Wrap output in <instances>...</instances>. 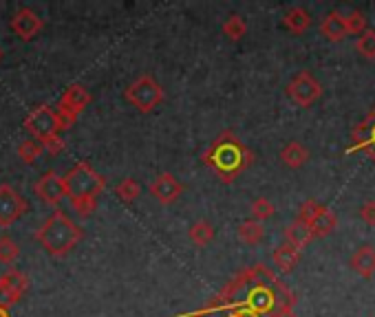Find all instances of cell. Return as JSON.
Instances as JSON below:
<instances>
[{"mask_svg":"<svg viewBox=\"0 0 375 317\" xmlns=\"http://www.w3.org/2000/svg\"><path fill=\"white\" fill-rule=\"evenodd\" d=\"M201 158L223 183H232L236 176L250 168L252 152L234 132L225 130L214 139V144L203 152Z\"/></svg>","mask_w":375,"mask_h":317,"instance_id":"obj_1","label":"cell"},{"mask_svg":"<svg viewBox=\"0 0 375 317\" xmlns=\"http://www.w3.org/2000/svg\"><path fill=\"white\" fill-rule=\"evenodd\" d=\"M33 238H35V243H40V247L53 258H65L67 253H71L77 245H80L84 231L80 225L73 223L62 209H55L47 221L35 229Z\"/></svg>","mask_w":375,"mask_h":317,"instance_id":"obj_2","label":"cell"},{"mask_svg":"<svg viewBox=\"0 0 375 317\" xmlns=\"http://www.w3.org/2000/svg\"><path fill=\"white\" fill-rule=\"evenodd\" d=\"M62 178L69 201H75V198H95L97 201V196L106 190V178L86 161H77Z\"/></svg>","mask_w":375,"mask_h":317,"instance_id":"obj_3","label":"cell"},{"mask_svg":"<svg viewBox=\"0 0 375 317\" xmlns=\"http://www.w3.org/2000/svg\"><path fill=\"white\" fill-rule=\"evenodd\" d=\"M124 97H126V102L133 104L140 113H152L164 102L166 93L162 88V84L157 82L152 75L146 73L128 84V88L124 91Z\"/></svg>","mask_w":375,"mask_h":317,"instance_id":"obj_4","label":"cell"},{"mask_svg":"<svg viewBox=\"0 0 375 317\" xmlns=\"http://www.w3.org/2000/svg\"><path fill=\"white\" fill-rule=\"evenodd\" d=\"M287 95L289 99L301 108H309L315 104L323 95V86L309 71H301L291 77V82L287 84Z\"/></svg>","mask_w":375,"mask_h":317,"instance_id":"obj_5","label":"cell"},{"mask_svg":"<svg viewBox=\"0 0 375 317\" xmlns=\"http://www.w3.org/2000/svg\"><path fill=\"white\" fill-rule=\"evenodd\" d=\"M29 209L27 198L18 192L13 185L3 183L0 185V227L7 229L16 221H21V216Z\"/></svg>","mask_w":375,"mask_h":317,"instance_id":"obj_6","label":"cell"},{"mask_svg":"<svg viewBox=\"0 0 375 317\" xmlns=\"http://www.w3.org/2000/svg\"><path fill=\"white\" fill-rule=\"evenodd\" d=\"M25 130L35 139V142H43V139H47L51 134H60L53 108L49 104H40L38 108H33L25 117Z\"/></svg>","mask_w":375,"mask_h":317,"instance_id":"obj_7","label":"cell"},{"mask_svg":"<svg viewBox=\"0 0 375 317\" xmlns=\"http://www.w3.org/2000/svg\"><path fill=\"white\" fill-rule=\"evenodd\" d=\"M33 192L43 198V201L51 207H57L67 198L65 178L55 172H45L38 181L33 183Z\"/></svg>","mask_w":375,"mask_h":317,"instance_id":"obj_8","label":"cell"},{"mask_svg":"<svg viewBox=\"0 0 375 317\" xmlns=\"http://www.w3.org/2000/svg\"><path fill=\"white\" fill-rule=\"evenodd\" d=\"M9 27H11V31H13L18 38H21V40H25V42H31V40L43 31L45 20L38 16L33 9L23 7L21 11L13 13V18L9 20Z\"/></svg>","mask_w":375,"mask_h":317,"instance_id":"obj_9","label":"cell"},{"mask_svg":"<svg viewBox=\"0 0 375 317\" xmlns=\"http://www.w3.org/2000/svg\"><path fill=\"white\" fill-rule=\"evenodd\" d=\"M148 190H150L155 201H159L162 205H172L177 198L181 196L184 185L177 181L170 172H162V174H157L152 178V183L148 185Z\"/></svg>","mask_w":375,"mask_h":317,"instance_id":"obj_10","label":"cell"},{"mask_svg":"<svg viewBox=\"0 0 375 317\" xmlns=\"http://www.w3.org/2000/svg\"><path fill=\"white\" fill-rule=\"evenodd\" d=\"M349 265H351V269L355 273L366 277V280H369V277H373L375 275V247L362 245L360 249H355Z\"/></svg>","mask_w":375,"mask_h":317,"instance_id":"obj_11","label":"cell"},{"mask_svg":"<svg viewBox=\"0 0 375 317\" xmlns=\"http://www.w3.org/2000/svg\"><path fill=\"white\" fill-rule=\"evenodd\" d=\"M320 33L329 40V42H340V40H345L349 35L347 25H345V16L340 11H329L320 23Z\"/></svg>","mask_w":375,"mask_h":317,"instance_id":"obj_12","label":"cell"},{"mask_svg":"<svg viewBox=\"0 0 375 317\" xmlns=\"http://www.w3.org/2000/svg\"><path fill=\"white\" fill-rule=\"evenodd\" d=\"M60 104H65L67 108H71L75 115H80L86 110V106L91 104V93L82 86V84H71L62 97H60Z\"/></svg>","mask_w":375,"mask_h":317,"instance_id":"obj_13","label":"cell"},{"mask_svg":"<svg viewBox=\"0 0 375 317\" xmlns=\"http://www.w3.org/2000/svg\"><path fill=\"white\" fill-rule=\"evenodd\" d=\"M335 227H338V216H335L329 207L323 205V209L315 214V218L309 223V229H311V236L313 238H325L329 234L335 231Z\"/></svg>","mask_w":375,"mask_h":317,"instance_id":"obj_14","label":"cell"},{"mask_svg":"<svg viewBox=\"0 0 375 317\" xmlns=\"http://www.w3.org/2000/svg\"><path fill=\"white\" fill-rule=\"evenodd\" d=\"M272 260L276 265V269L283 271V273H289L296 269V265L301 263V251L298 249H293L291 245L283 243L281 247H276L274 253H272Z\"/></svg>","mask_w":375,"mask_h":317,"instance_id":"obj_15","label":"cell"},{"mask_svg":"<svg viewBox=\"0 0 375 317\" xmlns=\"http://www.w3.org/2000/svg\"><path fill=\"white\" fill-rule=\"evenodd\" d=\"M283 25L287 31H291L293 35H303L309 27H311V16L307 9L303 7H291L285 18H283Z\"/></svg>","mask_w":375,"mask_h":317,"instance_id":"obj_16","label":"cell"},{"mask_svg":"<svg viewBox=\"0 0 375 317\" xmlns=\"http://www.w3.org/2000/svg\"><path fill=\"white\" fill-rule=\"evenodd\" d=\"M309 158V150L301 144V142H289L283 150H281V161L291 168V170H298L307 163Z\"/></svg>","mask_w":375,"mask_h":317,"instance_id":"obj_17","label":"cell"},{"mask_svg":"<svg viewBox=\"0 0 375 317\" xmlns=\"http://www.w3.org/2000/svg\"><path fill=\"white\" fill-rule=\"evenodd\" d=\"M313 241V236H311V229L309 225L301 223V221H293L287 229H285V243L291 245L293 249H305L309 243Z\"/></svg>","mask_w":375,"mask_h":317,"instance_id":"obj_18","label":"cell"},{"mask_svg":"<svg viewBox=\"0 0 375 317\" xmlns=\"http://www.w3.org/2000/svg\"><path fill=\"white\" fill-rule=\"evenodd\" d=\"M236 234H239V241L243 243V245H250V247H254V245H259L261 241H263V236H265V227H263V223H259V221H243L241 225H239V229H236Z\"/></svg>","mask_w":375,"mask_h":317,"instance_id":"obj_19","label":"cell"},{"mask_svg":"<svg viewBox=\"0 0 375 317\" xmlns=\"http://www.w3.org/2000/svg\"><path fill=\"white\" fill-rule=\"evenodd\" d=\"M188 236H190V241H192L196 247H206V245H210V243L214 241V227H212L210 221H196V223L190 227Z\"/></svg>","mask_w":375,"mask_h":317,"instance_id":"obj_20","label":"cell"},{"mask_svg":"<svg viewBox=\"0 0 375 317\" xmlns=\"http://www.w3.org/2000/svg\"><path fill=\"white\" fill-rule=\"evenodd\" d=\"M221 31H223V35H225V38H230V40H232V42H239V40L247 33V23L243 20V16H239V13H232V16H228V18H225V23H223Z\"/></svg>","mask_w":375,"mask_h":317,"instance_id":"obj_21","label":"cell"},{"mask_svg":"<svg viewBox=\"0 0 375 317\" xmlns=\"http://www.w3.org/2000/svg\"><path fill=\"white\" fill-rule=\"evenodd\" d=\"M115 194L120 196L124 203H133V201H137V198H140L142 185H140V181H137V178L126 176V178H122V181L115 185Z\"/></svg>","mask_w":375,"mask_h":317,"instance_id":"obj_22","label":"cell"},{"mask_svg":"<svg viewBox=\"0 0 375 317\" xmlns=\"http://www.w3.org/2000/svg\"><path fill=\"white\" fill-rule=\"evenodd\" d=\"M18 156H21V161L23 163H27V166H31L35 158H40V154H43V146H40V142H35V139H27V142H23L21 146H18Z\"/></svg>","mask_w":375,"mask_h":317,"instance_id":"obj_23","label":"cell"},{"mask_svg":"<svg viewBox=\"0 0 375 317\" xmlns=\"http://www.w3.org/2000/svg\"><path fill=\"white\" fill-rule=\"evenodd\" d=\"M274 212H276L274 203H272V201H267L265 196L256 198V201L252 203V207H250L252 221H259V223H263V221H267V218H272V216H274Z\"/></svg>","mask_w":375,"mask_h":317,"instance_id":"obj_24","label":"cell"},{"mask_svg":"<svg viewBox=\"0 0 375 317\" xmlns=\"http://www.w3.org/2000/svg\"><path fill=\"white\" fill-rule=\"evenodd\" d=\"M18 255H21V247L16 245L13 238L0 236V263H3V265H11V263L18 260Z\"/></svg>","mask_w":375,"mask_h":317,"instance_id":"obj_25","label":"cell"},{"mask_svg":"<svg viewBox=\"0 0 375 317\" xmlns=\"http://www.w3.org/2000/svg\"><path fill=\"white\" fill-rule=\"evenodd\" d=\"M358 53L366 59H375V31L366 29L362 35H358V42H355Z\"/></svg>","mask_w":375,"mask_h":317,"instance_id":"obj_26","label":"cell"},{"mask_svg":"<svg viewBox=\"0 0 375 317\" xmlns=\"http://www.w3.org/2000/svg\"><path fill=\"white\" fill-rule=\"evenodd\" d=\"M55 122H57V130H69L75 122H77V117H80V115H75L71 108H67L65 104H60V102H57L55 104Z\"/></svg>","mask_w":375,"mask_h":317,"instance_id":"obj_27","label":"cell"},{"mask_svg":"<svg viewBox=\"0 0 375 317\" xmlns=\"http://www.w3.org/2000/svg\"><path fill=\"white\" fill-rule=\"evenodd\" d=\"M345 25H347V33L349 35H362L369 27H366V18L362 11H351L345 16Z\"/></svg>","mask_w":375,"mask_h":317,"instance_id":"obj_28","label":"cell"},{"mask_svg":"<svg viewBox=\"0 0 375 317\" xmlns=\"http://www.w3.org/2000/svg\"><path fill=\"white\" fill-rule=\"evenodd\" d=\"M323 209V205L318 203V201H313V198H309V201H305L303 205H301V209H298V218L296 221H301V223H305V225H309L313 218H315V214H318Z\"/></svg>","mask_w":375,"mask_h":317,"instance_id":"obj_29","label":"cell"},{"mask_svg":"<svg viewBox=\"0 0 375 317\" xmlns=\"http://www.w3.org/2000/svg\"><path fill=\"white\" fill-rule=\"evenodd\" d=\"M40 146H43V152H47V154H51V156H55V154H62V152H65V148H67L65 139H62L60 134H51V137L43 139Z\"/></svg>","mask_w":375,"mask_h":317,"instance_id":"obj_30","label":"cell"},{"mask_svg":"<svg viewBox=\"0 0 375 317\" xmlns=\"http://www.w3.org/2000/svg\"><path fill=\"white\" fill-rule=\"evenodd\" d=\"M23 300V295H18L16 291H11L9 287H5L3 282H0V309H11L13 304H18Z\"/></svg>","mask_w":375,"mask_h":317,"instance_id":"obj_31","label":"cell"},{"mask_svg":"<svg viewBox=\"0 0 375 317\" xmlns=\"http://www.w3.org/2000/svg\"><path fill=\"white\" fill-rule=\"evenodd\" d=\"M71 207L80 216H89V214L95 212L97 201H95V198H75V201H71Z\"/></svg>","mask_w":375,"mask_h":317,"instance_id":"obj_32","label":"cell"},{"mask_svg":"<svg viewBox=\"0 0 375 317\" xmlns=\"http://www.w3.org/2000/svg\"><path fill=\"white\" fill-rule=\"evenodd\" d=\"M360 218H362L366 225L375 227V201H366V203L360 207Z\"/></svg>","mask_w":375,"mask_h":317,"instance_id":"obj_33","label":"cell"},{"mask_svg":"<svg viewBox=\"0 0 375 317\" xmlns=\"http://www.w3.org/2000/svg\"><path fill=\"white\" fill-rule=\"evenodd\" d=\"M371 144L375 146V124H373V128H371Z\"/></svg>","mask_w":375,"mask_h":317,"instance_id":"obj_34","label":"cell"},{"mask_svg":"<svg viewBox=\"0 0 375 317\" xmlns=\"http://www.w3.org/2000/svg\"><path fill=\"white\" fill-rule=\"evenodd\" d=\"M0 317H11L7 309H0Z\"/></svg>","mask_w":375,"mask_h":317,"instance_id":"obj_35","label":"cell"},{"mask_svg":"<svg viewBox=\"0 0 375 317\" xmlns=\"http://www.w3.org/2000/svg\"><path fill=\"white\" fill-rule=\"evenodd\" d=\"M0 59H3V49H0Z\"/></svg>","mask_w":375,"mask_h":317,"instance_id":"obj_36","label":"cell"}]
</instances>
